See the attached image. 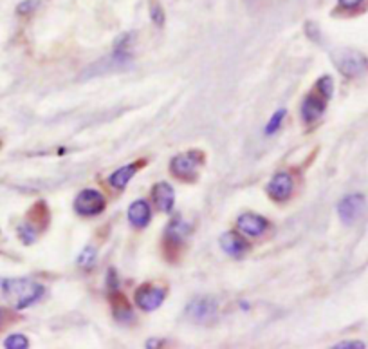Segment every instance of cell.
I'll use <instances>...</instances> for the list:
<instances>
[{
    "mask_svg": "<svg viewBox=\"0 0 368 349\" xmlns=\"http://www.w3.org/2000/svg\"><path fill=\"white\" fill-rule=\"evenodd\" d=\"M2 292L17 310H26L42 299L43 286L31 279H9L2 282Z\"/></svg>",
    "mask_w": 368,
    "mask_h": 349,
    "instance_id": "6da1fadb",
    "label": "cell"
},
{
    "mask_svg": "<svg viewBox=\"0 0 368 349\" xmlns=\"http://www.w3.org/2000/svg\"><path fill=\"white\" fill-rule=\"evenodd\" d=\"M332 62L339 73L348 78H358L368 71V58L355 49H336L332 51Z\"/></svg>",
    "mask_w": 368,
    "mask_h": 349,
    "instance_id": "7a4b0ae2",
    "label": "cell"
},
{
    "mask_svg": "<svg viewBox=\"0 0 368 349\" xmlns=\"http://www.w3.org/2000/svg\"><path fill=\"white\" fill-rule=\"evenodd\" d=\"M105 208V198L99 194L98 190L87 189L83 192H80L74 201V210L83 217H92L101 214Z\"/></svg>",
    "mask_w": 368,
    "mask_h": 349,
    "instance_id": "3957f363",
    "label": "cell"
},
{
    "mask_svg": "<svg viewBox=\"0 0 368 349\" xmlns=\"http://www.w3.org/2000/svg\"><path fill=\"white\" fill-rule=\"evenodd\" d=\"M186 317L197 324L211 322L217 317V302L210 297L193 299L186 308Z\"/></svg>",
    "mask_w": 368,
    "mask_h": 349,
    "instance_id": "277c9868",
    "label": "cell"
},
{
    "mask_svg": "<svg viewBox=\"0 0 368 349\" xmlns=\"http://www.w3.org/2000/svg\"><path fill=\"white\" fill-rule=\"evenodd\" d=\"M329 98L330 96H327L325 93L316 87V91H313L304 100V104H302V118H304L305 123L318 120L325 112Z\"/></svg>",
    "mask_w": 368,
    "mask_h": 349,
    "instance_id": "5b68a950",
    "label": "cell"
},
{
    "mask_svg": "<svg viewBox=\"0 0 368 349\" xmlns=\"http://www.w3.org/2000/svg\"><path fill=\"white\" fill-rule=\"evenodd\" d=\"M167 289L159 286H143L136 292V304L145 311H154L163 304Z\"/></svg>",
    "mask_w": 368,
    "mask_h": 349,
    "instance_id": "8992f818",
    "label": "cell"
},
{
    "mask_svg": "<svg viewBox=\"0 0 368 349\" xmlns=\"http://www.w3.org/2000/svg\"><path fill=\"white\" fill-rule=\"evenodd\" d=\"M365 210V196L351 194L343 198L338 205V214L345 224H352Z\"/></svg>",
    "mask_w": 368,
    "mask_h": 349,
    "instance_id": "52a82bcc",
    "label": "cell"
},
{
    "mask_svg": "<svg viewBox=\"0 0 368 349\" xmlns=\"http://www.w3.org/2000/svg\"><path fill=\"white\" fill-rule=\"evenodd\" d=\"M199 161H201V154L199 152H186V154H179L171 160V172L177 177H188L195 174Z\"/></svg>",
    "mask_w": 368,
    "mask_h": 349,
    "instance_id": "ba28073f",
    "label": "cell"
},
{
    "mask_svg": "<svg viewBox=\"0 0 368 349\" xmlns=\"http://www.w3.org/2000/svg\"><path fill=\"white\" fill-rule=\"evenodd\" d=\"M292 189H295L292 177L287 172H278L271 179L267 192H269V196L274 201H285V199L291 198Z\"/></svg>",
    "mask_w": 368,
    "mask_h": 349,
    "instance_id": "9c48e42d",
    "label": "cell"
},
{
    "mask_svg": "<svg viewBox=\"0 0 368 349\" xmlns=\"http://www.w3.org/2000/svg\"><path fill=\"white\" fill-rule=\"evenodd\" d=\"M239 228L246 233V235H251V238H257V235H262L269 228V221L266 217L257 216V214H242L236 221Z\"/></svg>",
    "mask_w": 368,
    "mask_h": 349,
    "instance_id": "30bf717a",
    "label": "cell"
},
{
    "mask_svg": "<svg viewBox=\"0 0 368 349\" xmlns=\"http://www.w3.org/2000/svg\"><path fill=\"white\" fill-rule=\"evenodd\" d=\"M154 201L159 210L170 214L171 208H174V203H176V192H174L171 185H168V183H157L154 186Z\"/></svg>",
    "mask_w": 368,
    "mask_h": 349,
    "instance_id": "8fae6325",
    "label": "cell"
},
{
    "mask_svg": "<svg viewBox=\"0 0 368 349\" xmlns=\"http://www.w3.org/2000/svg\"><path fill=\"white\" fill-rule=\"evenodd\" d=\"M129 221L136 228H143V226L150 223V207H148V203L143 201V199L134 201L129 208Z\"/></svg>",
    "mask_w": 368,
    "mask_h": 349,
    "instance_id": "7c38bea8",
    "label": "cell"
},
{
    "mask_svg": "<svg viewBox=\"0 0 368 349\" xmlns=\"http://www.w3.org/2000/svg\"><path fill=\"white\" fill-rule=\"evenodd\" d=\"M220 246H222V250L226 252L227 255H232V257H240V255L246 252V242L242 241L240 235H236L235 232H226L220 238Z\"/></svg>",
    "mask_w": 368,
    "mask_h": 349,
    "instance_id": "4fadbf2b",
    "label": "cell"
},
{
    "mask_svg": "<svg viewBox=\"0 0 368 349\" xmlns=\"http://www.w3.org/2000/svg\"><path fill=\"white\" fill-rule=\"evenodd\" d=\"M136 170H137V163L127 165V167L118 168L116 172L111 176V185L118 190H123L125 186L129 185V182L134 177Z\"/></svg>",
    "mask_w": 368,
    "mask_h": 349,
    "instance_id": "5bb4252c",
    "label": "cell"
},
{
    "mask_svg": "<svg viewBox=\"0 0 368 349\" xmlns=\"http://www.w3.org/2000/svg\"><path fill=\"white\" fill-rule=\"evenodd\" d=\"M114 315H116V319L121 320V322L132 319V310H130L129 302L125 301L121 295H118V297L114 299Z\"/></svg>",
    "mask_w": 368,
    "mask_h": 349,
    "instance_id": "9a60e30c",
    "label": "cell"
},
{
    "mask_svg": "<svg viewBox=\"0 0 368 349\" xmlns=\"http://www.w3.org/2000/svg\"><path fill=\"white\" fill-rule=\"evenodd\" d=\"M186 232H188V224L181 219L174 221V223L170 224V228H168V235H170V239H174V241L177 242H181V239L186 235Z\"/></svg>",
    "mask_w": 368,
    "mask_h": 349,
    "instance_id": "2e32d148",
    "label": "cell"
},
{
    "mask_svg": "<svg viewBox=\"0 0 368 349\" xmlns=\"http://www.w3.org/2000/svg\"><path fill=\"white\" fill-rule=\"evenodd\" d=\"M4 345L8 349H27L29 348V341L24 335H20V333H15V335L6 338Z\"/></svg>",
    "mask_w": 368,
    "mask_h": 349,
    "instance_id": "e0dca14e",
    "label": "cell"
},
{
    "mask_svg": "<svg viewBox=\"0 0 368 349\" xmlns=\"http://www.w3.org/2000/svg\"><path fill=\"white\" fill-rule=\"evenodd\" d=\"M96 261V248L94 246H87L85 250L80 254V257H78V264L83 268H90L92 264H94Z\"/></svg>",
    "mask_w": 368,
    "mask_h": 349,
    "instance_id": "ac0fdd59",
    "label": "cell"
},
{
    "mask_svg": "<svg viewBox=\"0 0 368 349\" xmlns=\"http://www.w3.org/2000/svg\"><path fill=\"white\" fill-rule=\"evenodd\" d=\"M283 116H285V111H283V109L276 111L273 114V116H271L269 123H267V127H266L267 136H269V134H274V132H276V130L280 129V125H282V121H283Z\"/></svg>",
    "mask_w": 368,
    "mask_h": 349,
    "instance_id": "d6986e66",
    "label": "cell"
},
{
    "mask_svg": "<svg viewBox=\"0 0 368 349\" xmlns=\"http://www.w3.org/2000/svg\"><path fill=\"white\" fill-rule=\"evenodd\" d=\"M18 235H20V239L26 242V245H31V242L36 239L38 232H36L31 224H22V226H18Z\"/></svg>",
    "mask_w": 368,
    "mask_h": 349,
    "instance_id": "ffe728a7",
    "label": "cell"
},
{
    "mask_svg": "<svg viewBox=\"0 0 368 349\" xmlns=\"http://www.w3.org/2000/svg\"><path fill=\"white\" fill-rule=\"evenodd\" d=\"M316 87L325 93L327 96H332V93H334V82H332V78L330 76H321L320 80H318Z\"/></svg>",
    "mask_w": 368,
    "mask_h": 349,
    "instance_id": "44dd1931",
    "label": "cell"
},
{
    "mask_svg": "<svg viewBox=\"0 0 368 349\" xmlns=\"http://www.w3.org/2000/svg\"><path fill=\"white\" fill-rule=\"evenodd\" d=\"M150 15H152V20H154L157 26H163L164 13H163V9H161V6H159L157 2H154V4L150 6Z\"/></svg>",
    "mask_w": 368,
    "mask_h": 349,
    "instance_id": "7402d4cb",
    "label": "cell"
},
{
    "mask_svg": "<svg viewBox=\"0 0 368 349\" xmlns=\"http://www.w3.org/2000/svg\"><path fill=\"white\" fill-rule=\"evenodd\" d=\"M36 6H38V0H24V2L17 8V11L20 15H29Z\"/></svg>",
    "mask_w": 368,
    "mask_h": 349,
    "instance_id": "603a6c76",
    "label": "cell"
},
{
    "mask_svg": "<svg viewBox=\"0 0 368 349\" xmlns=\"http://www.w3.org/2000/svg\"><path fill=\"white\" fill-rule=\"evenodd\" d=\"M334 348L336 349H363L365 348V342L345 341V342H339V344H336Z\"/></svg>",
    "mask_w": 368,
    "mask_h": 349,
    "instance_id": "cb8c5ba5",
    "label": "cell"
},
{
    "mask_svg": "<svg viewBox=\"0 0 368 349\" xmlns=\"http://www.w3.org/2000/svg\"><path fill=\"white\" fill-rule=\"evenodd\" d=\"M361 2H365V0H339V6L345 9H354V8H358Z\"/></svg>",
    "mask_w": 368,
    "mask_h": 349,
    "instance_id": "d4e9b609",
    "label": "cell"
},
{
    "mask_svg": "<svg viewBox=\"0 0 368 349\" xmlns=\"http://www.w3.org/2000/svg\"><path fill=\"white\" fill-rule=\"evenodd\" d=\"M2 322H4V311L0 310V326H2Z\"/></svg>",
    "mask_w": 368,
    "mask_h": 349,
    "instance_id": "484cf974",
    "label": "cell"
}]
</instances>
